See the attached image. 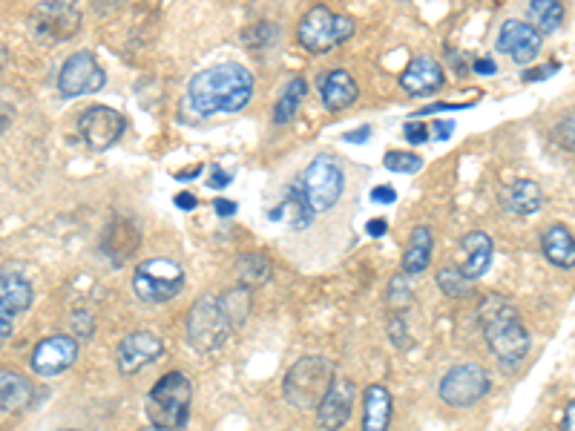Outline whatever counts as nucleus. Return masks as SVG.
<instances>
[{
  "instance_id": "1",
  "label": "nucleus",
  "mask_w": 575,
  "mask_h": 431,
  "mask_svg": "<svg viewBox=\"0 0 575 431\" xmlns=\"http://www.w3.org/2000/svg\"><path fill=\"white\" fill-rule=\"evenodd\" d=\"M253 75L248 67L225 61L196 72L187 84V107L199 118L216 113H239L251 104Z\"/></svg>"
},
{
  "instance_id": "2",
  "label": "nucleus",
  "mask_w": 575,
  "mask_h": 431,
  "mask_svg": "<svg viewBox=\"0 0 575 431\" xmlns=\"http://www.w3.org/2000/svg\"><path fill=\"white\" fill-rule=\"evenodd\" d=\"M251 311V291L233 288L225 294H205L187 314V342L193 351H219L230 331L239 328Z\"/></svg>"
},
{
  "instance_id": "3",
  "label": "nucleus",
  "mask_w": 575,
  "mask_h": 431,
  "mask_svg": "<svg viewBox=\"0 0 575 431\" xmlns=\"http://www.w3.org/2000/svg\"><path fill=\"white\" fill-rule=\"evenodd\" d=\"M478 317H481L483 337H486L492 357L501 363V368L515 371L527 360L532 340H529V331L524 328L518 311L512 308V302L504 296H486Z\"/></svg>"
},
{
  "instance_id": "4",
  "label": "nucleus",
  "mask_w": 575,
  "mask_h": 431,
  "mask_svg": "<svg viewBox=\"0 0 575 431\" xmlns=\"http://www.w3.org/2000/svg\"><path fill=\"white\" fill-rule=\"evenodd\" d=\"M190 406H193V383L182 371H170L156 386L150 388L144 411L150 417V426L161 431H179L190 420Z\"/></svg>"
},
{
  "instance_id": "5",
  "label": "nucleus",
  "mask_w": 575,
  "mask_h": 431,
  "mask_svg": "<svg viewBox=\"0 0 575 431\" xmlns=\"http://www.w3.org/2000/svg\"><path fill=\"white\" fill-rule=\"evenodd\" d=\"M357 23L351 15L334 12L328 6H311L297 26V41L311 55H325L337 46H343L354 35Z\"/></svg>"
},
{
  "instance_id": "6",
  "label": "nucleus",
  "mask_w": 575,
  "mask_h": 431,
  "mask_svg": "<svg viewBox=\"0 0 575 431\" xmlns=\"http://www.w3.org/2000/svg\"><path fill=\"white\" fill-rule=\"evenodd\" d=\"M334 365L325 357H302L288 368L285 380H282V394L285 400L299 411H311L320 406L325 391L334 380Z\"/></svg>"
},
{
  "instance_id": "7",
  "label": "nucleus",
  "mask_w": 575,
  "mask_h": 431,
  "mask_svg": "<svg viewBox=\"0 0 575 431\" xmlns=\"http://www.w3.org/2000/svg\"><path fill=\"white\" fill-rule=\"evenodd\" d=\"M184 288V271L179 262L164 259V256H153L144 259L133 273V291L141 302L150 305H161L170 302L173 296L182 294Z\"/></svg>"
},
{
  "instance_id": "8",
  "label": "nucleus",
  "mask_w": 575,
  "mask_h": 431,
  "mask_svg": "<svg viewBox=\"0 0 575 431\" xmlns=\"http://www.w3.org/2000/svg\"><path fill=\"white\" fill-rule=\"evenodd\" d=\"M299 182H302V190H305L308 205H311L314 213H328L343 199V167H340V161L334 159V156H328V153H320L317 159L311 161Z\"/></svg>"
},
{
  "instance_id": "9",
  "label": "nucleus",
  "mask_w": 575,
  "mask_h": 431,
  "mask_svg": "<svg viewBox=\"0 0 575 431\" xmlns=\"http://www.w3.org/2000/svg\"><path fill=\"white\" fill-rule=\"evenodd\" d=\"M489 388H492V377H489V371L483 365L460 363L452 365L440 377L437 394L452 409H469V406L481 403L483 397L489 394Z\"/></svg>"
},
{
  "instance_id": "10",
  "label": "nucleus",
  "mask_w": 575,
  "mask_h": 431,
  "mask_svg": "<svg viewBox=\"0 0 575 431\" xmlns=\"http://www.w3.org/2000/svg\"><path fill=\"white\" fill-rule=\"evenodd\" d=\"M107 75L101 64L95 61L90 49L72 52L67 61L58 69V92L61 98H81V95H92V92L104 90Z\"/></svg>"
},
{
  "instance_id": "11",
  "label": "nucleus",
  "mask_w": 575,
  "mask_h": 431,
  "mask_svg": "<svg viewBox=\"0 0 575 431\" xmlns=\"http://www.w3.org/2000/svg\"><path fill=\"white\" fill-rule=\"evenodd\" d=\"M124 127H127L124 115L115 113L113 107H104V104H95L90 110H84L81 121H78V130H81L87 147H92V150L113 147L115 141L121 138V133H124Z\"/></svg>"
},
{
  "instance_id": "12",
  "label": "nucleus",
  "mask_w": 575,
  "mask_h": 431,
  "mask_svg": "<svg viewBox=\"0 0 575 431\" xmlns=\"http://www.w3.org/2000/svg\"><path fill=\"white\" fill-rule=\"evenodd\" d=\"M541 44H544V35H541L538 26L509 18V21H504V26H501V32H498L495 49L504 52V55H509L515 64H529V61L538 58Z\"/></svg>"
},
{
  "instance_id": "13",
  "label": "nucleus",
  "mask_w": 575,
  "mask_h": 431,
  "mask_svg": "<svg viewBox=\"0 0 575 431\" xmlns=\"http://www.w3.org/2000/svg\"><path fill=\"white\" fill-rule=\"evenodd\" d=\"M357 400V386L348 377H334L331 386L325 391V397L317 406V426L322 431H340L351 420Z\"/></svg>"
},
{
  "instance_id": "14",
  "label": "nucleus",
  "mask_w": 575,
  "mask_h": 431,
  "mask_svg": "<svg viewBox=\"0 0 575 431\" xmlns=\"http://www.w3.org/2000/svg\"><path fill=\"white\" fill-rule=\"evenodd\" d=\"M161 354H164V342L153 331H133L118 342L115 360H118V371L124 377H133L141 368L161 360Z\"/></svg>"
},
{
  "instance_id": "15",
  "label": "nucleus",
  "mask_w": 575,
  "mask_h": 431,
  "mask_svg": "<svg viewBox=\"0 0 575 431\" xmlns=\"http://www.w3.org/2000/svg\"><path fill=\"white\" fill-rule=\"evenodd\" d=\"M78 357V340L67 334H52L35 345L32 351V371L38 377H58L64 374L69 365Z\"/></svg>"
},
{
  "instance_id": "16",
  "label": "nucleus",
  "mask_w": 575,
  "mask_h": 431,
  "mask_svg": "<svg viewBox=\"0 0 575 431\" xmlns=\"http://www.w3.org/2000/svg\"><path fill=\"white\" fill-rule=\"evenodd\" d=\"M32 23H35V29H38L44 38L67 41V38H72V35L78 32V26H81V12H78L72 3L46 0V3H38V6H35Z\"/></svg>"
},
{
  "instance_id": "17",
  "label": "nucleus",
  "mask_w": 575,
  "mask_h": 431,
  "mask_svg": "<svg viewBox=\"0 0 575 431\" xmlns=\"http://www.w3.org/2000/svg\"><path fill=\"white\" fill-rule=\"evenodd\" d=\"M32 285L23 276H0V342L9 340L15 322L32 305Z\"/></svg>"
},
{
  "instance_id": "18",
  "label": "nucleus",
  "mask_w": 575,
  "mask_h": 431,
  "mask_svg": "<svg viewBox=\"0 0 575 431\" xmlns=\"http://www.w3.org/2000/svg\"><path fill=\"white\" fill-rule=\"evenodd\" d=\"M443 84H446L443 67L437 64V58H432V55H417V58H412L409 67L403 69V75H400V87L409 92V95H414V98L435 95Z\"/></svg>"
},
{
  "instance_id": "19",
  "label": "nucleus",
  "mask_w": 575,
  "mask_h": 431,
  "mask_svg": "<svg viewBox=\"0 0 575 431\" xmlns=\"http://www.w3.org/2000/svg\"><path fill=\"white\" fill-rule=\"evenodd\" d=\"M357 81L348 69H328L320 78V101L328 113H343L357 101Z\"/></svg>"
},
{
  "instance_id": "20",
  "label": "nucleus",
  "mask_w": 575,
  "mask_h": 431,
  "mask_svg": "<svg viewBox=\"0 0 575 431\" xmlns=\"http://www.w3.org/2000/svg\"><path fill=\"white\" fill-rule=\"evenodd\" d=\"M460 250H463V265L460 271L466 273V279H481L483 273L489 271L492 265V253H495V245H492V236L483 233V230H469L463 239H460Z\"/></svg>"
},
{
  "instance_id": "21",
  "label": "nucleus",
  "mask_w": 575,
  "mask_h": 431,
  "mask_svg": "<svg viewBox=\"0 0 575 431\" xmlns=\"http://www.w3.org/2000/svg\"><path fill=\"white\" fill-rule=\"evenodd\" d=\"M35 400V386L15 368H0V411H23Z\"/></svg>"
},
{
  "instance_id": "22",
  "label": "nucleus",
  "mask_w": 575,
  "mask_h": 431,
  "mask_svg": "<svg viewBox=\"0 0 575 431\" xmlns=\"http://www.w3.org/2000/svg\"><path fill=\"white\" fill-rule=\"evenodd\" d=\"M391 391L380 383L366 388L363 394V420H360V431H389L391 426Z\"/></svg>"
},
{
  "instance_id": "23",
  "label": "nucleus",
  "mask_w": 575,
  "mask_h": 431,
  "mask_svg": "<svg viewBox=\"0 0 575 431\" xmlns=\"http://www.w3.org/2000/svg\"><path fill=\"white\" fill-rule=\"evenodd\" d=\"M541 205H544L541 184L532 179H518L504 187V193H501V207L512 216H532L541 210Z\"/></svg>"
},
{
  "instance_id": "24",
  "label": "nucleus",
  "mask_w": 575,
  "mask_h": 431,
  "mask_svg": "<svg viewBox=\"0 0 575 431\" xmlns=\"http://www.w3.org/2000/svg\"><path fill=\"white\" fill-rule=\"evenodd\" d=\"M541 250L552 268H561V271L575 268V236L564 225H552L544 230Z\"/></svg>"
},
{
  "instance_id": "25",
  "label": "nucleus",
  "mask_w": 575,
  "mask_h": 431,
  "mask_svg": "<svg viewBox=\"0 0 575 431\" xmlns=\"http://www.w3.org/2000/svg\"><path fill=\"white\" fill-rule=\"evenodd\" d=\"M101 245H104V250L113 256V262L118 265V262H124L133 250L138 248V230L136 225L130 222V219H113L110 222V227L104 230V236H101Z\"/></svg>"
},
{
  "instance_id": "26",
  "label": "nucleus",
  "mask_w": 575,
  "mask_h": 431,
  "mask_svg": "<svg viewBox=\"0 0 575 431\" xmlns=\"http://www.w3.org/2000/svg\"><path fill=\"white\" fill-rule=\"evenodd\" d=\"M236 276H239V288H259V285H268L271 276H274V262L268 253L262 250H251V253H242L236 259Z\"/></svg>"
},
{
  "instance_id": "27",
  "label": "nucleus",
  "mask_w": 575,
  "mask_h": 431,
  "mask_svg": "<svg viewBox=\"0 0 575 431\" xmlns=\"http://www.w3.org/2000/svg\"><path fill=\"white\" fill-rule=\"evenodd\" d=\"M432 262V230L429 227H414L412 236H409V245L403 253V273L406 276H417L429 268Z\"/></svg>"
},
{
  "instance_id": "28",
  "label": "nucleus",
  "mask_w": 575,
  "mask_h": 431,
  "mask_svg": "<svg viewBox=\"0 0 575 431\" xmlns=\"http://www.w3.org/2000/svg\"><path fill=\"white\" fill-rule=\"evenodd\" d=\"M305 95H308V84H305V78H291L288 81V87L282 90L279 95V101H276L274 107V124H291L299 113V104L305 101Z\"/></svg>"
},
{
  "instance_id": "29",
  "label": "nucleus",
  "mask_w": 575,
  "mask_h": 431,
  "mask_svg": "<svg viewBox=\"0 0 575 431\" xmlns=\"http://www.w3.org/2000/svg\"><path fill=\"white\" fill-rule=\"evenodd\" d=\"M282 216H288V225L294 227V230H305V227L314 222V210L308 205V196H305V190H302V182L291 184V190H288V199H285V205H282Z\"/></svg>"
},
{
  "instance_id": "30",
  "label": "nucleus",
  "mask_w": 575,
  "mask_h": 431,
  "mask_svg": "<svg viewBox=\"0 0 575 431\" xmlns=\"http://www.w3.org/2000/svg\"><path fill=\"white\" fill-rule=\"evenodd\" d=\"M437 285H440L443 294L452 296V299H466L475 291V282L466 279V273L460 271V265H443L437 271Z\"/></svg>"
},
{
  "instance_id": "31",
  "label": "nucleus",
  "mask_w": 575,
  "mask_h": 431,
  "mask_svg": "<svg viewBox=\"0 0 575 431\" xmlns=\"http://www.w3.org/2000/svg\"><path fill=\"white\" fill-rule=\"evenodd\" d=\"M529 15L541 26V32H555L564 23V6L558 0H532Z\"/></svg>"
},
{
  "instance_id": "32",
  "label": "nucleus",
  "mask_w": 575,
  "mask_h": 431,
  "mask_svg": "<svg viewBox=\"0 0 575 431\" xmlns=\"http://www.w3.org/2000/svg\"><path fill=\"white\" fill-rule=\"evenodd\" d=\"M412 296H414L412 279H409L406 273H397V276L389 282V291H386V302H389V308H394V311L406 308V305L412 302Z\"/></svg>"
},
{
  "instance_id": "33",
  "label": "nucleus",
  "mask_w": 575,
  "mask_h": 431,
  "mask_svg": "<svg viewBox=\"0 0 575 431\" xmlns=\"http://www.w3.org/2000/svg\"><path fill=\"white\" fill-rule=\"evenodd\" d=\"M383 167L391 170V173H406V176H412L417 173L420 167H423V159L417 156V153H400V150H391L383 156Z\"/></svg>"
},
{
  "instance_id": "34",
  "label": "nucleus",
  "mask_w": 575,
  "mask_h": 431,
  "mask_svg": "<svg viewBox=\"0 0 575 431\" xmlns=\"http://www.w3.org/2000/svg\"><path fill=\"white\" fill-rule=\"evenodd\" d=\"M274 38H276L274 23H253V26H248V29L242 32V41L251 46L253 52H256V49H265L268 44H274Z\"/></svg>"
},
{
  "instance_id": "35",
  "label": "nucleus",
  "mask_w": 575,
  "mask_h": 431,
  "mask_svg": "<svg viewBox=\"0 0 575 431\" xmlns=\"http://www.w3.org/2000/svg\"><path fill=\"white\" fill-rule=\"evenodd\" d=\"M555 141H558V147H564V150L575 153V115H567V118L558 121V127H555Z\"/></svg>"
},
{
  "instance_id": "36",
  "label": "nucleus",
  "mask_w": 575,
  "mask_h": 431,
  "mask_svg": "<svg viewBox=\"0 0 575 431\" xmlns=\"http://www.w3.org/2000/svg\"><path fill=\"white\" fill-rule=\"evenodd\" d=\"M69 322H72V331L81 337V340H90L92 334H95V317H92L90 311H75L72 317H69Z\"/></svg>"
},
{
  "instance_id": "37",
  "label": "nucleus",
  "mask_w": 575,
  "mask_h": 431,
  "mask_svg": "<svg viewBox=\"0 0 575 431\" xmlns=\"http://www.w3.org/2000/svg\"><path fill=\"white\" fill-rule=\"evenodd\" d=\"M403 136H406V141H412V144H426L429 136H432V130L426 127V121H406V124H403Z\"/></svg>"
},
{
  "instance_id": "38",
  "label": "nucleus",
  "mask_w": 575,
  "mask_h": 431,
  "mask_svg": "<svg viewBox=\"0 0 575 431\" xmlns=\"http://www.w3.org/2000/svg\"><path fill=\"white\" fill-rule=\"evenodd\" d=\"M389 337H391V342L397 345V348L409 345V331H406V319H403V314H391Z\"/></svg>"
},
{
  "instance_id": "39",
  "label": "nucleus",
  "mask_w": 575,
  "mask_h": 431,
  "mask_svg": "<svg viewBox=\"0 0 575 431\" xmlns=\"http://www.w3.org/2000/svg\"><path fill=\"white\" fill-rule=\"evenodd\" d=\"M466 107H472V104H469V101H466V104H449V101H437V104H429V107H423L420 113H414V121H417V118H423V115L446 113V110H466Z\"/></svg>"
},
{
  "instance_id": "40",
  "label": "nucleus",
  "mask_w": 575,
  "mask_h": 431,
  "mask_svg": "<svg viewBox=\"0 0 575 431\" xmlns=\"http://www.w3.org/2000/svg\"><path fill=\"white\" fill-rule=\"evenodd\" d=\"M371 202H377V205H394V202H397V190L389 187V184H380V187L371 190Z\"/></svg>"
},
{
  "instance_id": "41",
  "label": "nucleus",
  "mask_w": 575,
  "mask_h": 431,
  "mask_svg": "<svg viewBox=\"0 0 575 431\" xmlns=\"http://www.w3.org/2000/svg\"><path fill=\"white\" fill-rule=\"evenodd\" d=\"M432 133H435L437 141H449L452 138V133H455V121H446V118H437L435 124L429 127Z\"/></svg>"
},
{
  "instance_id": "42",
  "label": "nucleus",
  "mask_w": 575,
  "mask_h": 431,
  "mask_svg": "<svg viewBox=\"0 0 575 431\" xmlns=\"http://www.w3.org/2000/svg\"><path fill=\"white\" fill-rule=\"evenodd\" d=\"M472 72H478V75H495V72H498V64H495V58L483 55V58H475V61H472Z\"/></svg>"
},
{
  "instance_id": "43",
  "label": "nucleus",
  "mask_w": 575,
  "mask_h": 431,
  "mask_svg": "<svg viewBox=\"0 0 575 431\" xmlns=\"http://www.w3.org/2000/svg\"><path fill=\"white\" fill-rule=\"evenodd\" d=\"M368 138H371V127H357V130H351V133H345L343 141H348V144H366Z\"/></svg>"
},
{
  "instance_id": "44",
  "label": "nucleus",
  "mask_w": 575,
  "mask_h": 431,
  "mask_svg": "<svg viewBox=\"0 0 575 431\" xmlns=\"http://www.w3.org/2000/svg\"><path fill=\"white\" fill-rule=\"evenodd\" d=\"M386 230H389V222H386V219H368L366 222V233L368 236H374V239L386 236Z\"/></svg>"
},
{
  "instance_id": "45",
  "label": "nucleus",
  "mask_w": 575,
  "mask_h": 431,
  "mask_svg": "<svg viewBox=\"0 0 575 431\" xmlns=\"http://www.w3.org/2000/svg\"><path fill=\"white\" fill-rule=\"evenodd\" d=\"M176 207H182V210H196V205H199V199L193 196V193H187V190H182V193H176Z\"/></svg>"
},
{
  "instance_id": "46",
  "label": "nucleus",
  "mask_w": 575,
  "mask_h": 431,
  "mask_svg": "<svg viewBox=\"0 0 575 431\" xmlns=\"http://www.w3.org/2000/svg\"><path fill=\"white\" fill-rule=\"evenodd\" d=\"M561 431H575V400L567 403L564 409V417H561Z\"/></svg>"
},
{
  "instance_id": "47",
  "label": "nucleus",
  "mask_w": 575,
  "mask_h": 431,
  "mask_svg": "<svg viewBox=\"0 0 575 431\" xmlns=\"http://www.w3.org/2000/svg\"><path fill=\"white\" fill-rule=\"evenodd\" d=\"M555 69H558V64H547V67H541V69H529L527 75H524V81H538V78H550Z\"/></svg>"
},
{
  "instance_id": "48",
  "label": "nucleus",
  "mask_w": 575,
  "mask_h": 431,
  "mask_svg": "<svg viewBox=\"0 0 575 431\" xmlns=\"http://www.w3.org/2000/svg\"><path fill=\"white\" fill-rule=\"evenodd\" d=\"M446 55H449V61L455 64V72H458V75H466V72L472 69V67H466V61H463V55H460L458 49H446Z\"/></svg>"
},
{
  "instance_id": "49",
  "label": "nucleus",
  "mask_w": 575,
  "mask_h": 431,
  "mask_svg": "<svg viewBox=\"0 0 575 431\" xmlns=\"http://www.w3.org/2000/svg\"><path fill=\"white\" fill-rule=\"evenodd\" d=\"M230 173H225V170H216L213 176H210V187H216V190H222V187H228L230 184Z\"/></svg>"
},
{
  "instance_id": "50",
  "label": "nucleus",
  "mask_w": 575,
  "mask_h": 431,
  "mask_svg": "<svg viewBox=\"0 0 575 431\" xmlns=\"http://www.w3.org/2000/svg\"><path fill=\"white\" fill-rule=\"evenodd\" d=\"M202 170H205V164H196V167H190V170H182V173H176V179H179V182H190V179H199V176H202Z\"/></svg>"
},
{
  "instance_id": "51",
  "label": "nucleus",
  "mask_w": 575,
  "mask_h": 431,
  "mask_svg": "<svg viewBox=\"0 0 575 431\" xmlns=\"http://www.w3.org/2000/svg\"><path fill=\"white\" fill-rule=\"evenodd\" d=\"M216 213L219 216H233L236 213V202H230V199H216Z\"/></svg>"
},
{
  "instance_id": "52",
  "label": "nucleus",
  "mask_w": 575,
  "mask_h": 431,
  "mask_svg": "<svg viewBox=\"0 0 575 431\" xmlns=\"http://www.w3.org/2000/svg\"><path fill=\"white\" fill-rule=\"evenodd\" d=\"M12 113H15V110H12V107H9V104H6V101L0 98V130H3V127H6V124L12 121Z\"/></svg>"
},
{
  "instance_id": "53",
  "label": "nucleus",
  "mask_w": 575,
  "mask_h": 431,
  "mask_svg": "<svg viewBox=\"0 0 575 431\" xmlns=\"http://www.w3.org/2000/svg\"><path fill=\"white\" fill-rule=\"evenodd\" d=\"M144 431H161V429H153V426H150V429H144Z\"/></svg>"
},
{
  "instance_id": "54",
  "label": "nucleus",
  "mask_w": 575,
  "mask_h": 431,
  "mask_svg": "<svg viewBox=\"0 0 575 431\" xmlns=\"http://www.w3.org/2000/svg\"><path fill=\"white\" fill-rule=\"evenodd\" d=\"M69 431H72V429H69Z\"/></svg>"
}]
</instances>
